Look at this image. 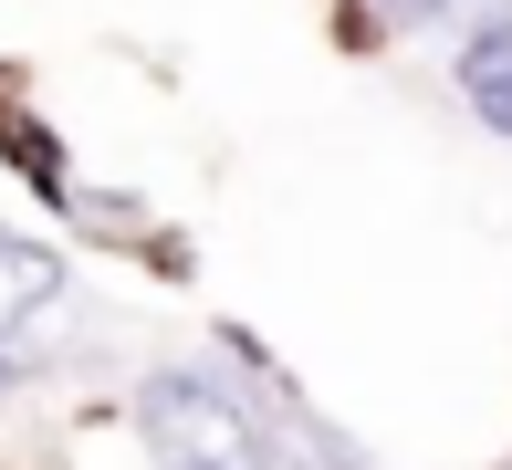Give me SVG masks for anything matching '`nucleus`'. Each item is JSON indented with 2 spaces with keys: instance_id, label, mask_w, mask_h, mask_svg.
<instances>
[{
  "instance_id": "f257e3e1",
  "label": "nucleus",
  "mask_w": 512,
  "mask_h": 470,
  "mask_svg": "<svg viewBox=\"0 0 512 470\" xmlns=\"http://www.w3.org/2000/svg\"><path fill=\"white\" fill-rule=\"evenodd\" d=\"M136 429H147V450L168 470H283L262 408L209 366H157L136 387Z\"/></svg>"
},
{
  "instance_id": "f03ea898",
  "label": "nucleus",
  "mask_w": 512,
  "mask_h": 470,
  "mask_svg": "<svg viewBox=\"0 0 512 470\" xmlns=\"http://www.w3.org/2000/svg\"><path fill=\"white\" fill-rule=\"evenodd\" d=\"M53 303H74L63 293V262L32 251V241H0V345H11V356H21V324L53 314Z\"/></svg>"
},
{
  "instance_id": "7ed1b4c3",
  "label": "nucleus",
  "mask_w": 512,
  "mask_h": 470,
  "mask_svg": "<svg viewBox=\"0 0 512 470\" xmlns=\"http://www.w3.org/2000/svg\"><path fill=\"white\" fill-rule=\"evenodd\" d=\"M460 94H471V115L492 136H512V21H492V32H471V53L450 63Z\"/></svg>"
},
{
  "instance_id": "20e7f679",
  "label": "nucleus",
  "mask_w": 512,
  "mask_h": 470,
  "mask_svg": "<svg viewBox=\"0 0 512 470\" xmlns=\"http://www.w3.org/2000/svg\"><path fill=\"white\" fill-rule=\"evenodd\" d=\"M377 11H387V21L408 32V21H439V11H460V0H377Z\"/></svg>"
},
{
  "instance_id": "39448f33",
  "label": "nucleus",
  "mask_w": 512,
  "mask_h": 470,
  "mask_svg": "<svg viewBox=\"0 0 512 470\" xmlns=\"http://www.w3.org/2000/svg\"><path fill=\"white\" fill-rule=\"evenodd\" d=\"M21 376H32V366H21V356H11V345H0V387H21Z\"/></svg>"
},
{
  "instance_id": "423d86ee",
  "label": "nucleus",
  "mask_w": 512,
  "mask_h": 470,
  "mask_svg": "<svg viewBox=\"0 0 512 470\" xmlns=\"http://www.w3.org/2000/svg\"><path fill=\"white\" fill-rule=\"evenodd\" d=\"M335 470H356V460H335Z\"/></svg>"
}]
</instances>
